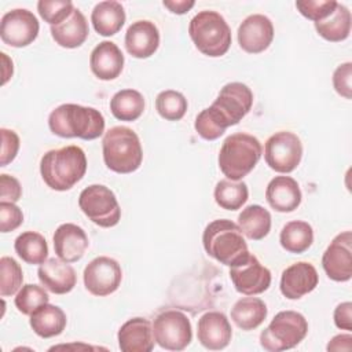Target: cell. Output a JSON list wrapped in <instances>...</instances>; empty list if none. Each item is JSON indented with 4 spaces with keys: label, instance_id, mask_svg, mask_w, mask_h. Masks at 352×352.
I'll return each mask as SVG.
<instances>
[{
    "label": "cell",
    "instance_id": "23",
    "mask_svg": "<svg viewBox=\"0 0 352 352\" xmlns=\"http://www.w3.org/2000/svg\"><path fill=\"white\" fill-rule=\"evenodd\" d=\"M117 338L122 352H150L154 348L153 324L144 318L126 320L120 327Z\"/></svg>",
    "mask_w": 352,
    "mask_h": 352
},
{
    "label": "cell",
    "instance_id": "47",
    "mask_svg": "<svg viewBox=\"0 0 352 352\" xmlns=\"http://www.w3.org/2000/svg\"><path fill=\"white\" fill-rule=\"evenodd\" d=\"M1 59H3V63H4V69H3V81L1 84L4 85L12 76V72H14V67H12V60L7 56V54L1 52Z\"/></svg>",
    "mask_w": 352,
    "mask_h": 352
},
{
    "label": "cell",
    "instance_id": "35",
    "mask_svg": "<svg viewBox=\"0 0 352 352\" xmlns=\"http://www.w3.org/2000/svg\"><path fill=\"white\" fill-rule=\"evenodd\" d=\"M186 96L175 89L161 91L155 98V109L158 114L168 121H179L187 111Z\"/></svg>",
    "mask_w": 352,
    "mask_h": 352
},
{
    "label": "cell",
    "instance_id": "25",
    "mask_svg": "<svg viewBox=\"0 0 352 352\" xmlns=\"http://www.w3.org/2000/svg\"><path fill=\"white\" fill-rule=\"evenodd\" d=\"M88 34V22L78 8H74L63 22L51 26V36L54 41L63 48L80 47L84 44Z\"/></svg>",
    "mask_w": 352,
    "mask_h": 352
},
{
    "label": "cell",
    "instance_id": "9",
    "mask_svg": "<svg viewBox=\"0 0 352 352\" xmlns=\"http://www.w3.org/2000/svg\"><path fill=\"white\" fill-rule=\"evenodd\" d=\"M78 206L94 224L103 228L117 226L121 219V208L114 192L103 184L85 187L80 192Z\"/></svg>",
    "mask_w": 352,
    "mask_h": 352
},
{
    "label": "cell",
    "instance_id": "40",
    "mask_svg": "<svg viewBox=\"0 0 352 352\" xmlns=\"http://www.w3.org/2000/svg\"><path fill=\"white\" fill-rule=\"evenodd\" d=\"M23 223V213L14 202L0 201V231L10 232Z\"/></svg>",
    "mask_w": 352,
    "mask_h": 352
},
{
    "label": "cell",
    "instance_id": "1",
    "mask_svg": "<svg viewBox=\"0 0 352 352\" xmlns=\"http://www.w3.org/2000/svg\"><path fill=\"white\" fill-rule=\"evenodd\" d=\"M253 92L242 82L226 84L214 102L195 118L194 128L205 140L219 139L228 126L236 125L252 109Z\"/></svg>",
    "mask_w": 352,
    "mask_h": 352
},
{
    "label": "cell",
    "instance_id": "24",
    "mask_svg": "<svg viewBox=\"0 0 352 352\" xmlns=\"http://www.w3.org/2000/svg\"><path fill=\"white\" fill-rule=\"evenodd\" d=\"M301 197L298 183L290 176H275L265 188L268 205L280 213L296 210L301 204Z\"/></svg>",
    "mask_w": 352,
    "mask_h": 352
},
{
    "label": "cell",
    "instance_id": "6",
    "mask_svg": "<svg viewBox=\"0 0 352 352\" xmlns=\"http://www.w3.org/2000/svg\"><path fill=\"white\" fill-rule=\"evenodd\" d=\"M261 154L263 147L257 138L236 132L223 142L219 153V168L227 179L238 182L254 169Z\"/></svg>",
    "mask_w": 352,
    "mask_h": 352
},
{
    "label": "cell",
    "instance_id": "31",
    "mask_svg": "<svg viewBox=\"0 0 352 352\" xmlns=\"http://www.w3.org/2000/svg\"><path fill=\"white\" fill-rule=\"evenodd\" d=\"M280 246L294 254L304 253L314 242V230L311 224L302 220H293L283 226L279 235Z\"/></svg>",
    "mask_w": 352,
    "mask_h": 352
},
{
    "label": "cell",
    "instance_id": "27",
    "mask_svg": "<svg viewBox=\"0 0 352 352\" xmlns=\"http://www.w3.org/2000/svg\"><path fill=\"white\" fill-rule=\"evenodd\" d=\"M30 327L41 338H51L59 336L67 323L66 314L62 308L52 304H44L38 307L30 315Z\"/></svg>",
    "mask_w": 352,
    "mask_h": 352
},
{
    "label": "cell",
    "instance_id": "41",
    "mask_svg": "<svg viewBox=\"0 0 352 352\" xmlns=\"http://www.w3.org/2000/svg\"><path fill=\"white\" fill-rule=\"evenodd\" d=\"M1 153H0V166H6L12 162L19 150V136L12 129L1 128Z\"/></svg>",
    "mask_w": 352,
    "mask_h": 352
},
{
    "label": "cell",
    "instance_id": "32",
    "mask_svg": "<svg viewBox=\"0 0 352 352\" xmlns=\"http://www.w3.org/2000/svg\"><path fill=\"white\" fill-rule=\"evenodd\" d=\"M144 98L136 89H121L110 99L111 114L121 121H135L144 111Z\"/></svg>",
    "mask_w": 352,
    "mask_h": 352
},
{
    "label": "cell",
    "instance_id": "39",
    "mask_svg": "<svg viewBox=\"0 0 352 352\" xmlns=\"http://www.w3.org/2000/svg\"><path fill=\"white\" fill-rule=\"evenodd\" d=\"M296 7L302 16L314 22L327 18L337 7L336 0H298Z\"/></svg>",
    "mask_w": 352,
    "mask_h": 352
},
{
    "label": "cell",
    "instance_id": "15",
    "mask_svg": "<svg viewBox=\"0 0 352 352\" xmlns=\"http://www.w3.org/2000/svg\"><path fill=\"white\" fill-rule=\"evenodd\" d=\"M326 275L336 282H346L352 276V234L340 232L333 238L322 256Z\"/></svg>",
    "mask_w": 352,
    "mask_h": 352
},
{
    "label": "cell",
    "instance_id": "8",
    "mask_svg": "<svg viewBox=\"0 0 352 352\" xmlns=\"http://www.w3.org/2000/svg\"><path fill=\"white\" fill-rule=\"evenodd\" d=\"M308 333L305 316L297 311L278 312L260 334V345L268 352H280L297 346Z\"/></svg>",
    "mask_w": 352,
    "mask_h": 352
},
{
    "label": "cell",
    "instance_id": "20",
    "mask_svg": "<svg viewBox=\"0 0 352 352\" xmlns=\"http://www.w3.org/2000/svg\"><path fill=\"white\" fill-rule=\"evenodd\" d=\"M125 48L129 55L146 59L154 55L160 45V32L154 22L140 19L133 22L125 33Z\"/></svg>",
    "mask_w": 352,
    "mask_h": 352
},
{
    "label": "cell",
    "instance_id": "46",
    "mask_svg": "<svg viewBox=\"0 0 352 352\" xmlns=\"http://www.w3.org/2000/svg\"><path fill=\"white\" fill-rule=\"evenodd\" d=\"M162 4L170 12L182 15V14H186L187 11H190L194 7L195 1L194 0H164Z\"/></svg>",
    "mask_w": 352,
    "mask_h": 352
},
{
    "label": "cell",
    "instance_id": "36",
    "mask_svg": "<svg viewBox=\"0 0 352 352\" xmlns=\"http://www.w3.org/2000/svg\"><path fill=\"white\" fill-rule=\"evenodd\" d=\"M0 296L8 297L18 293L23 282L21 265L12 257L3 256L0 258Z\"/></svg>",
    "mask_w": 352,
    "mask_h": 352
},
{
    "label": "cell",
    "instance_id": "37",
    "mask_svg": "<svg viewBox=\"0 0 352 352\" xmlns=\"http://www.w3.org/2000/svg\"><path fill=\"white\" fill-rule=\"evenodd\" d=\"M48 301H50V297H48V293L44 290V287L34 283L23 285L16 293L14 300L15 307L23 315H32L38 307L47 304Z\"/></svg>",
    "mask_w": 352,
    "mask_h": 352
},
{
    "label": "cell",
    "instance_id": "19",
    "mask_svg": "<svg viewBox=\"0 0 352 352\" xmlns=\"http://www.w3.org/2000/svg\"><path fill=\"white\" fill-rule=\"evenodd\" d=\"M56 256L66 263H76L82 258L89 246L85 231L73 223L60 224L52 236Z\"/></svg>",
    "mask_w": 352,
    "mask_h": 352
},
{
    "label": "cell",
    "instance_id": "7",
    "mask_svg": "<svg viewBox=\"0 0 352 352\" xmlns=\"http://www.w3.org/2000/svg\"><path fill=\"white\" fill-rule=\"evenodd\" d=\"M188 34L199 52L210 58L223 56L231 45V29L223 15L205 10L192 16Z\"/></svg>",
    "mask_w": 352,
    "mask_h": 352
},
{
    "label": "cell",
    "instance_id": "16",
    "mask_svg": "<svg viewBox=\"0 0 352 352\" xmlns=\"http://www.w3.org/2000/svg\"><path fill=\"white\" fill-rule=\"evenodd\" d=\"M274 40V25L263 14L246 16L238 28L239 47L248 54H260L265 51Z\"/></svg>",
    "mask_w": 352,
    "mask_h": 352
},
{
    "label": "cell",
    "instance_id": "2",
    "mask_svg": "<svg viewBox=\"0 0 352 352\" xmlns=\"http://www.w3.org/2000/svg\"><path fill=\"white\" fill-rule=\"evenodd\" d=\"M87 172V157L78 146H65L47 151L40 161L44 183L55 191L74 187Z\"/></svg>",
    "mask_w": 352,
    "mask_h": 352
},
{
    "label": "cell",
    "instance_id": "11",
    "mask_svg": "<svg viewBox=\"0 0 352 352\" xmlns=\"http://www.w3.org/2000/svg\"><path fill=\"white\" fill-rule=\"evenodd\" d=\"M301 158L302 143L300 138L290 131L275 132L264 144V160L275 172H293L300 165Z\"/></svg>",
    "mask_w": 352,
    "mask_h": 352
},
{
    "label": "cell",
    "instance_id": "43",
    "mask_svg": "<svg viewBox=\"0 0 352 352\" xmlns=\"http://www.w3.org/2000/svg\"><path fill=\"white\" fill-rule=\"evenodd\" d=\"M22 197V187L18 179L14 176L1 173L0 175V198L6 202H16Z\"/></svg>",
    "mask_w": 352,
    "mask_h": 352
},
{
    "label": "cell",
    "instance_id": "34",
    "mask_svg": "<svg viewBox=\"0 0 352 352\" xmlns=\"http://www.w3.org/2000/svg\"><path fill=\"white\" fill-rule=\"evenodd\" d=\"M214 201L226 210H236L248 201L249 190L245 182H234L230 179L220 180L214 187Z\"/></svg>",
    "mask_w": 352,
    "mask_h": 352
},
{
    "label": "cell",
    "instance_id": "30",
    "mask_svg": "<svg viewBox=\"0 0 352 352\" xmlns=\"http://www.w3.org/2000/svg\"><path fill=\"white\" fill-rule=\"evenodd\" d=\"M351 11L337 3L336 10L324 19L315 22V29L320 37L327 41L338 43L348 38L351 33Z\"/></svg>",
    "mask_w": 352,
    "mask_h": 352
},
{
    "label": "cell",
    "instance_id": "18",
    "mask_svg": "<svg viewBox=\"0 0 352 352\" xmlns=\"http://www.w3.org/2000/svg\"><path fill=\"white\" fill-rule=\"evenodd\" d=\"M198 341L210 351L224 349L232 337V329L223 312L209 311L198 319Z\"/></svg>",
    "mask_w": 352,
    "mask_h": 352
},
{
    "label": "cell",
    "instance_id": "45",
    "mask_svg": "<svg viewBox=\"0 0 352 352\" xmlns=\"http://www.w3.org/2000/svg\"><path fill=\"white\" fill-rule=\"evenodd\" d=\"M327 351H346L349 352L352 349V336L348 334H337L334 336L329 344H327Z\"/></svg>",
    "mask_w": 352,
    "mask_h": 352
},
{
    "label": "cell",
    "instance_id": "13",
    "mask_svg": "<svg viewBox=\"0 0 352 352\" xmlns=\"http://www.w3.org/2000/svg\"><path fill=\"white\" fill-rule=\"evenodd\" d=\"M84 286L98 297L114 293L122 280V270L120 264L107 256H99L91 260L84 268Z\"/></svg>",
    "mask_w": 352,
    "mask_h": 352
},
{
    "label": "cell",
    "instance_id": "29",
    "mask_svg": "<svg viewBox=\"0 0 352 352\" xmlns=\"http://www.w3.org/2000/svg\"><path fill=\"white\" fill-rule=\"evenodd\" d=\"M238 226L246 238L260 241L271 230V213L261 205H249L239 213Z\"/></svg>",
    "mask_w": 352,
    "mask_h": 352
},
{
    "label": "cell",
    "instance_id": "42",
    "mask_svg": "<svg viewBox=\"0 0 352 352\" xmlns=\"http://www.w3.org/2000/svg\"><path fill=\"white\" fill-rule=\"evenodd\" d=\"M352 63L345 62L337 66V69L333 73V87L338 95H341L345 99L352 98Z\"/></svg>",
    "mask_w": 352,
    "mask_h": 352
},
{
    "label": "cell",
    "instance_id": "10",
    "mask_svg": "<svg viewBox=\"0 0 352 352\" xmlns=\"http://www.w3.org/2000/svg\"><path fill=\"white\" fill-rule=\"evenodd\" d=\"M154 341L168 351H183L192 338L188 316L179 309H165L153 322Z\"/></svg>",
    "mask_w": 352,
    "mask_h": 352
},
{
    "label": "cell",
    "instance_id": "4",
    "mask_svg": "<svg viewBox=\"0 0 352 352\" xmlns=\"http://www.w3.org/2000/svg\"><path fill=\"white\" fill-rule=\"evenodd\" d=\"M205 252L224 265H235L250 253L238 224L228 219L209 223L202 234Z\"/></svg>",
    "mask_w": 352,
    "mask_h": 352
},
{
    "label": "cell",
    "instance_id": "26",
    "mask_svg": "<svg viewBox=\"0 0 352 352\" xmlns=\"http://www.w3.org/2000/svg\"><path fill=\"white\" fill-rule=\"evenodd\" d=\"M125 11L121 3L116 0H106L98 3L91 14L94 29L100 36H114L121 30L125 22Z\"/></svg>",
    "mask_w": 352,
    "mask_h": 352
},
{
    "label": "cell",
    "instance_id": "12",
    "mask_svg": "<svg viewBox=\"0 0 352 352\" xmlns=\"http://www.w3.org/2000/svg\"><path fill=\"white\" fill-rule=\"evenodd\" d=\"M40 30L36 15L26 8H15L6 12L0 21V37L4 44L22 48L32 44Z\"/></svg>",
    "mask_w": 352,
    "mask_h": 352
},
{
    "label": "cell",
    "instance_id": "14",
    "mask_svg": "<svg viewBox=\"0 0 352 352\" xmlns=\"http://www.w3.org/2000/svg\"><path fill=\"white\" fill-rule=\"evenodd\" d=\"M230 278L236 292L245 296L264 293L271 285V271L249 253L242 261L230 267Z\"/></svg>",
    "mask_w": 352,
    "mask_h": 352
},
{
    "label": "cell",
    "instance_id": "38",
    "mask_svg": "<svg viewBox=\"0 0 352 352\" xmlns=\"http://www.w3.org/2000/svg\"><path fill=\"white\" fill-rule=\"evenodd\" d=\"M73 10L74 6L70 0H40L37 3L40 16L51 26L63 22Z\"/></svg>",
    "mask_w": 352,
    "mask_h": 352
},
{
    "label": "cell",
    "instance_id": "22",
    "mask_svg": "<svg viewBox=\"0 0 352 352\" xmlns=\"http://www.w3.org/2000/svg\"><path fill=\"white\" fill-rule=\"evenodd\" d=\"M89 67L99 80H114L124 69V55L116 43L104 40L92 50Z\"/></svg>",
    "mask_w": 352,
    "mask_h": 352
},
{
    "label": "cell",
    "instance_id": "44",
    "mask_svg": "<svg viewBox=\"0 0 352 352\" xmlns=\"http://www.w3.org/2000/svg\"><path fill=\"white\" fill-rule=\"evenodd\" d=\"M333 318L338 329L351 331L352 330V304L349 301L338 304L334 309Z\"/></svg>",
    "mask_w": 352,
    "mask_h": 352
},
{
    "label": "cell",
    "instance_id": "28",
    "mask_svg": "<svg viewBox=\"0 0 352 352\" xmlns=\"http://www.w3.org/2000/svg\"><path fill=\"white\" fill-rule=\"evenodd\" d=\"M265 302L258 297H242L231 308L232 322L242 330L249 331L258 327L267 318Z\"/></svg>",
    "mask_w": 352,
    "mask_h": 352
},
{
    "label": "cell",
    "instance_id": "3",
    "mask_svg": "<svg viewBox=\"0 0 352 352\" xmlns=\"http://www.w3.org/2000/svg\"><path fill=\"white\" fill-rule=\"evenodd\" d=\"M48 126L59 138L94 140L104 132V117L94 107L65 103L50 113Z\"/></svg>",
    "mask_w": 352,
    "mask_h": 352
},
{
    "label": "cell",
    "instance_id": "5",
    "mask_svg": "<svg viewBox=\"0 0 352 352\" xmlns=\"http://www.w3.org/2000/svg\"><path fill=\"white\" fill-rule=\"evenodd\" d=\"M104 165L116 173H132L143 161L140 139L128 126H113L104 132L102 139Z\"/></svg>",
    "mask_w": 352,
    "mask_h": 352
},
{
    "label": "cell",
    "instance_id": "21",
    "mask_svg": "<svg viewBox=\"0 0 352 352\" xmlns=\"http://www.w3.org/2000/svg\"><path fill=\"white\" fill-rule=\"evenodd\" d=\"M37 276L41 285L54 294H66L72 292L77 282L74 268L59 257L47 258L40 264Z\"/></svg>",
    "mask_w": 352,
    "mask_h": 352
},
{
    "label": "cell",
    "instance_id": "17",
    "mask_svg": "<svg viewBox=\"0 0 352 352\" xmlns=\"http://www.w3.org/2000/svg\"><path fill=\"white\" fill-rule=\"evenodd\" d=\"M319 282L316 268L307 261H298L283 270L280 276V293L289 300H298L315 290Z\"/></svg>",
    "mask_w": 352,
    "mask_h": 352
},
{
    "label": "cell",
    "instance_id": "33",
    "mask_svg": "<svg viewBox=\"0 0 352 352\" xmlns=\"http://www.w3.org/2000/svg\"><path fill=\"white\" fill-rule=\"evenodd\" d=\"M14 249L28 264H43L48 257L47 241L36 231H25L19 234L14 242Z\"/></svg>",
    "mask_w": 352,
    "mask_h": 352
}]
</instances>
